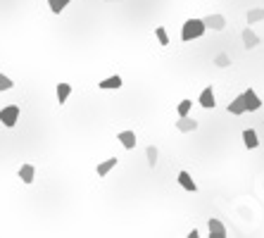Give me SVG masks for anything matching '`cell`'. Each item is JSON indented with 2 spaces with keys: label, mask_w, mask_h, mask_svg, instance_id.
Here are the masks:
<instances>
[{
  "label": "cell",
  "mask_w": 264,
  "mask_h": 238,
  "mask_svg": "<svg viewBox=\"0 0 264 238\" xmlns=\"http://www.w3.org/2000/svg\"><path fill=\"white\" fill-rule=\"evenodd\" d=\"M207 31V27H205V22L202 19H186V24H184V29H181V40H195V39H200L202 34Z\"/></svg>",
  "instance_id": "1"
},
{
  "label": "cell",
  "mask_w": 264,
  "mask_h": 238,
  "mask_svg": "<svg viewBox=\"0 0 264 238\" xmlns=\"http://www.w3.org/2000/svg\"><path fill=\"white\" fill-rule=\"evenodd\" d=\"M0 121H2L7 129H12L14 124L19 121V107H17V105L2 107V110H0Z\"/></svg>",
  "instance_id": "2"
},
{
  "label": "cell",
  "mask_w": 264,
  "mask_h": 238,
  "mask_svg": "<svg viewBox=\"0 0 264 238\" xmlns=\"http://www.w3.org/2000/svg\"><path fill=\"white\" fill-rule=\"evenodd\" d=\"M243 100H245V112H257V110L262 107V98L252 91V88H248V91L243 93Z\"/></svg>",
  "instance_id": "3"
},
{
  "label": "cell",
  "mask_w": 264,
  "mask_h": 238,
  "mask_svg": "<svg viewBox=\"0 0 264 238\" xmlns=\"http://www.w3.org/2000/svg\"><path fill=\"white\" fill-rule=\"evenodd\" d=\"M202 22H205V27L207 29H214V31H224L226 29L224 14H210V17H205Z\"/></svg>",
  "instance_id": "4"
},
{
  "label": "cell",
  "mask_w": 264,
  "mask_h": 238,
  "mask_svg": "<svg viewBox=\"0 0 264 238\" xmlns=\"http://www.w3.org/2000/svg\"><path fill=\"white\" fill-rule=\"evenodd\" d=\"M176 129H179L181 133H190V131H195V129H198V121L186 115V117H179V121H176Z\"/></svg>",
  "instance_id": "5"
},
{
  "label": "cell",
  "mask_w": 264,
  "mask_h": 238,
  "mask_svg": "<svg viewBox=\"0 0 264 238\" xmlns=\"http://www.w3.org/2000/svg\"><path fill=\"white\" fill-rule=\"evenodd\" d=\"M228 115H236V117L245 115V100H243V93H240V95H236V98L228 103Z\"/></svg>",
  "instance_id": "6"
},
{
  "label": "cell",
  "mask_w": 264,
  "mask_h": 238,
  "mask_svg": "<svg viewBox=\"0 0 264 238\" xmlns=\"http://www.w3.org/2000/svg\"><path fill=\"white\" fill-rule=\"evenodd\" d=\"M207 231H210V236L214 238H226V226L219 222V219H210L207 222Z\"/></svg>",
  "instance_id": "7"
},
{
  "label": "cell",
  "mask_w": 264,
  "mask_h": 238,
  "mask_svg": "<svg viewBox=\"0 0 264 238\" xmlns=\"http://www.w3.org/2000/svg\"><path fill=\"white\" fill-rule=\"evenodd\" d=\"M240 39H243V45H245L248 50H250V48H257V45H260V36H257V34L252 31V29H245V31L240 34Z\"/></svg>",
  "instance_id": "8"
},
{
  "label": "cell",
  "mask_w": 264,
  "mask_h": 238,
  "mask_svg": "<svg viewBox=\"0 0 264 238\" xmlns=\"http://www.w3.org/2000/svg\"><path fill=\"white\" fill-rule=\"evenodd\" d=\"M121 83H124V81H121V77H119V74H114V77H107V79H103L98 86H100L103 91H114V88H121Z\"/></svg>",
  "instance_id": "9"
},
{
  "label": "cell",
  "mask_w": 264,
  "mask_h": 238,
  "mask_svg": "<svg viewBox=\"0 0 264 238\" xmlns=\"http://www.w3.org/2000/svg\"><path fill=\"white\" fill-rule=\"evenodd\" d=\"M200 105L205 107V110H212V107L217 105V100H214V91H212V86H207L205 91L200 93Z\"/></svg>",
  "instance_id": "10"
},
{
  "label": "cell",
  "mask_w": 264,
  "mask_h": 238,
  "mask_svg": "<svg viewBox=\"0 0 264 238\" xmlns=\"http://www.w3.org/2000/svg\"><path fill=\"white\" fill-rule=\"evenodd\" d=\"M243 143H245V148H248V150H255V148L260 146L257 131H255V129H245V131H243Z\"/></svg>",
  "instance_id": "11"
},
{
  "label": "cell",
  "mask_w": 264,
  "mask_h": 238,
  "mask_svg": "<svg viewBox=\"0 0 264 238\" xmlns=\"http://www.w3.org/2000/svg\"><path fill=\"white\" fill-rule=\"evenodd\" d=\"M179 184H181V188L190 191V193H195V191H198V184L193 181V176H190L188 172H179Z\"/></svg>",
  "instance_id": "12"
},
{
  "label": "cell",
  "mask_w": 264,
  "mask_h": 238,
  "mask_svg": "<svg viewBox=\"0 0 264 238\" xmlns=\"http://www.w3.org/2000/svg\"><path fill=\"white\" fill-rule=\"evenodd\" d=\"M34 176H36L34 164H22V167H19V179H22L24 184H34Z\"/></svg>",
  "instance_id": "13"
},
{
  "label": "cell",
  "mask_w": 264,
  "mask_h": 238,
  "mask_svg": "<svg viewBox=\"0 0 264 238\" xmlns=\"http://www.w3.org/2000/svg\"><path fill=\"white\" fill-rule=\"evenodd\" d=\"M114 167H117V158H110V159H105V162H100L95 172H98V176H107Z\"/></svg>",
  "instance_id": "14"
},
{
  "label": "cell",
  "mask_w": 264,
  "mask_h": 238,
  "mask_svg": "<svg viewBox=\"0 0 264 238\" xmlns=\"http://www.w3.org/2000/svg\"><path fill=\"white\" fill-rule=\"evenodd\" d=\"M119 141H121V146L126 148V150H131V148H136V133L133 131H121L117 136Z\"/></svg>",
  "instance_id": "15"
},
{
  "label": "cell",
  "mask_w": 264,
  "mask_h": 238,
  "mask_svg": "<svg viewBox=\"0 0 264 238\" xmlns=\"http://www.w3.org/2000/svg\"><path fill=\"white\" fill-rule=\"evenodd\" d=\"M69 93H72V86H69V83H57V103H60V105L67 103Z\"/></svg>",
  "instance_id": "16"
},
{
  "label": "cell",
  "mask_w": 264,
  "mask_h": 238,
  "mask_svg": "<svg viewBox=\"0 0 264 238\" xmlns=\"http://www.w3.org/2000/svg\"><path fill=\"white\" fill-rule=\"evenodd\" d=\"M69 2H72V0H48V7H50V12L53 14H60Z\"/></svg>",
  "instance_id": "17"
},
{
  "label": "cell",
  "mask_w": 264,
  "mask_h": 238,
  "mask_svg": "<svg viewBox=\"0 0 264 238\" xmlns=\"http://www.w3.org/2000/svg\"><path fill=\"white\" fill-rule=\"evenodd\" d=\"M264 19V7H252L248 12V24H255V22H262Z\"/></svg>",
  "instance_id": "18"
},
{
  "label": "cell",
  "mask_w": 264,
  "mask_h": 238,
  "mask_svg": "<svg viewBox=\"0 0 264 238\" xmlns=\"http://www.w3.org/2000/svg\"><path fill=\"white\" fill-rule=\"evenodd\" d=\"M190 107H193V103H190V100H181V103H179V107H176L179 117H186V115L190 112Z\"/></svg>",
  "instance_id": "19"
},
{
  "label": "cell",
  "mask_w": 264,
  "mask_h": 238,
  "mask_svg": "<svg viewBox=\"0 0 264 238\" xmlns=\"http://www.w3.org/2000/svg\"><path fill=\"white\" fill-rule=\"evenodd\" d=\"M155 36H157L159 45H169V36H167V31H164V27H157V29H155Z\"/></svg>",
  "instance_id": "20"
},
{
  "label": "cell",
  "mask_w": 264,
  "mask_h": 238,
  "mask_svg": "<svg viewBox=\"0 0 264 238\" xmlns=\"http://www.w3.org/2000/svg\"><path fill=\"white\" fill-rule=\"evenodd\" d=\"M146 155H148V164H150V167H155V162H157V148H148L146 150Z\"/></svg>",
  "instance_id": "21"
},
{
  "label": "cell",
  "mask_w": 264,
  "mask_h": 238,
  "mask_svg": "<svg viewBox=\"0 0 264 238\" xmlns=\"http://www.w3.org/2000/svg\"><path fill=\"white\" fill-rule=\"evenodd\" d=\"M14 86V81L10 77H5V74H0V91H10Z\"/></svg>",
  "instance_id": "22"
},
{
  "label": "cell",
  "mask_w": 264,
  "mask_h": 238,
  "mask_svg": "<svg viewBox=\"0 0 264 238\" xmlns=\"http://www.w3.org/2000/svg\"><path fill=\"white\" fill-rule=\"evenodd\" d=\"M214 62H217V65H219V67H228V65H231V60H228V55H224V53H222V55H217V60H214Z\"/></svg>",
  "instance_id": "23"
},
{
  "label": "cell",
  "mask_w": 264,
  "mask_h": 238,
  "mask_svg": "<svg viewBox=\"0 0 264 238\" xmlns=\"http://www.w3.org/2000/svg\"><path fill=\"white\" fill-rule=\"evenodd\" d=\"M107 2H119V0H107Z\"/></svg>",
  "instance_id": "24"
}]
</instances>
